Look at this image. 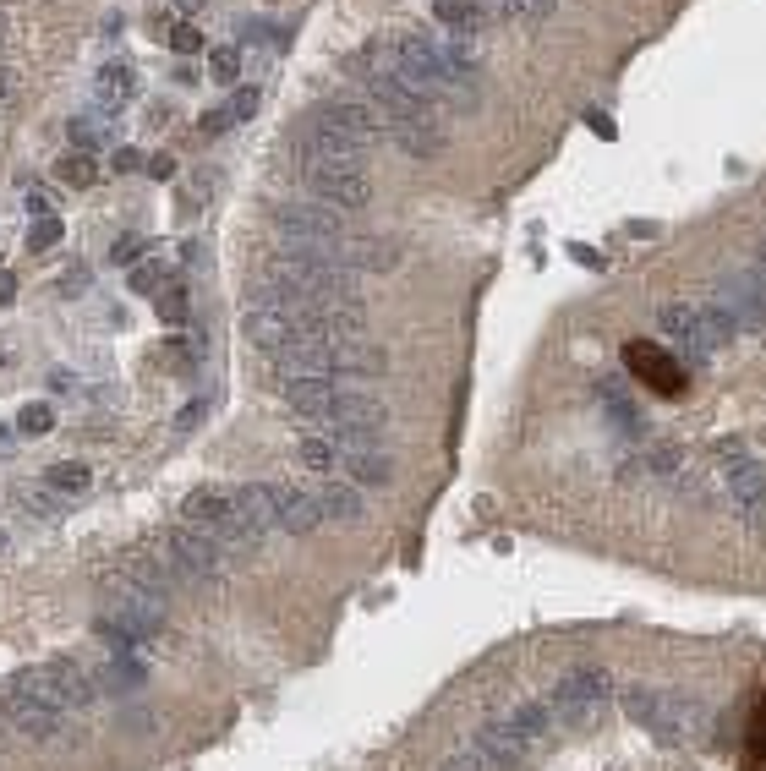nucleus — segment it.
I'll return each instance as SVG.
<instances>
[{
  "label": "nucleus",
  "mask_w": 766,
  "mask_h": 771,
  "mask_svg": "<svg viewBox=\"0 0 766 771\" xmlns=\"http://www.w3.org/2000/svg\"><path fill=\"white\" fill-rule=\"evenodd\" d=\"M55 241H61V219H55L50 208H44V214L28 225V247H33V252H50Z\"/></svg>",
  "instance_id": "31"
},
{
  "label": "nucleus",
  "mask_w": 766,
  "mask_h": 771,
  "mask_svg": "<svg viewBox=\"0 0 766 771\" xmlns=\"http://www.w3.org/2000/svg\"><path fill=\"white\" fill-rule=\"evenodd\" d=\"M165 558H170L181 586H208V580L225 575V547L208 531H197V525H176V531L165 536Z\"/></svg>",
  "instance_id": "3"
},
{
  "label": "nucleus",
  "mask_w": 766,
  "mask_h": 771,
  "mask_svg": "<svg viewBox=\"0 0 766 771\" xmlns=\"http://www.w3.org/2000/svg\"><path fill=\"white\" fill-rule=\"evenodd\" d=\"M99 137H104V126L94 121V115H77V121H72V143L77 148H94Z\"/></svg>",
  "instance_id": "35"
},
{
  "label": "nucleus",
  "mask_w": 766,
  "mask_h": 771,
  "mask_svg": "<svg viewBox=\"0 0 766 771\" xmlns=\"http://www.w3.org/2000/svg\"><path fill=\"white\" fill-rule=\"evenodd\" d=\"M11 296H17V279H11V274H6V268H0V307H6V301H11Z\"/></svg>",
  "instance_id": "45"
},
{
  "label": "nucleus",
  "mask_w": 766,
  "mask_h": 771,
  "mask_svg": "<svg viewBox=\"0 0 766 771\" xmlns=\"http://www.w3.org/2000/svg\"><path fill=\"white\" fill-rule=\"evenodd\" d=\"M44 482H50L55 493H77V498H83L88 493V465L61 460V465H50V471H44Z\"/></svg>",
  "instance_id": "27"
},
{
  "label": "nucleus",
  "mask_w": 766,
  "mask_h": 771,
  "mask_svg": "<svg viewBox=\"0 0 766 771\" xmlns=\"http://www.w3.org/2000/svg\"><path fill=\"white\" fill-rule=\"evenodd\" d=\"M307 192L318 197V203L351 214V208H362L367 197H373V181H367L362 165H307Z\"/></svg>",
  "instance_id": "6"
},
{
  "label": "nucleus",
  "mask_w": 766,
  "mask_h": 771,
  "mask_svg": "<svg viewBox=\"0 0 766 771\" xmlns=\"http://www.w3.org/2000/svg\"><path fill=\"white\" fill-rule=\"evenodd\" d=\"M197 6H203V0H176V11H181V17H192Z\"/></svg>",
  "instance_id": "46"
},
{
  "label": "nucleus",
  "mask_w": 766,
  "mask_h": 771,
  "mask_svg": "<svg viewBox=\"0 0 766 771\" xmlns=\"http://www.w3.org/2000/svg\"><path fill=\"white\" fill-rule=\"evenodd\" d=\"M50 427H55V411H50V405H22V416H17V432H22V438H44Z\"/></svg>",
  "instance_id": "32"
},
{
  "label": "nucleus",
  "mask_w": 766,
  "mask_h": 771,
  "mask_svg": "<svg viewBox=\"0 0 766 771\" xmlns=\"http://www.w3.org/2000/svg\"><path fill=\"white\" fill-rule=\"evenodd\" d=\"M94 93H99L104 110H121V104L137 93V72H132V66H104L99 83H94Z\"/></svg>",
  "instance_id": "25"
},
{
  "label": "nucleus",
  "mask_w": 766,
  "mask_h": 771,
  "mask_svg": "<svg viewBox=\"0 0 766 771\" xmlns=\"http://www.w3.org/2000/svg\"><path fill=\"white\" fill-rule=\"evenodd\" d=\"M717 307L739 323V329H761L766 323V279L761 274H734L717 285Z\"/></svg>",
  "instance_id": "10"
},
{
  "label": "nucleus",
  "mask_w": 766,
  "mask_h": 771,
  "mask_svg": "<svg viewBox=\"0 0 766 771\" xmlns=\"http://www.w3.org/2000/svg\"><path fill=\"white\" fill-rule=\"evenodd\" d=\"M148 175H154V181H165V175H176V159H170V154L148 159Z\"/></svg>",
  "instance_id": "43"
},
{
  "label": "nucleus",
  "mask_w": 766,
  "mask_h": 771,
  "mask_svg": "<svg viewBox=\"0 0 766 771\" xmlns=\"http://www.w3.org/2000/svg\"><path fill=\"white\" fill-rule=\"evenodd\" d=\"M608 695H613L608 668H575V673H564V679H559V689L548 695V706H553V717H559V722H591Z\"/></svg>",
  "instance_id": "4"
},
{
  "label": "nucleus",
  "mask_w": 766,
  "mask_h": 771,
  "mask_svg": "<svg viewBox=\"0 0 766 771\" xmlns=\"http://www.w3.org/2000/svg\"><path fill=\"white\" fill-rule=\"evenodd\" d=\"M187 290H176V285H170V290H159V318H165V323H187Z\"/></svg>",
  "instance_id": "33"
},
{
  "label": "nucleus",
  "mask_w": 766,
  "mask_h": 771,
  "mask_svg": "<svg viewBox=\"0 0 766 771\" xmlns=\"http://www.w3.org/2000/svg\"><path fill=\"white\" fill-rule=\"evenodd\" d=\"M0 706H6V722H11V733H22V739H39V744H50V739H66V728H72V711H61V706H44V700H28V695H0Z\"/></svg>",
  "instance_id": "9"
},
{
  "label": "nucleus",
  "mask_w": 766,
  "mask_h": 771,
  "mask_svg": "<svg viewBox=\"0 0 766 771\" xmlns=\"http://www.w3.org/2000/svg\"><path fill=\"white\" fill-rule=\"evenodd\" d=\"M340 471L351 487H389L394 482V460L383 454V443H362V449H334Z\"/></svg>",
  "instance_id": "13"
},
{
  "label": "nucleus",
  "mask_w": 766,
  "mask_h": 771,
  "mask_svg": "<svg viewBox=\"0 0 766 771\" xmlns=\"http://www.w3.org/2000/svg\"><path fill=\"white\" fill-rule=\"evenodd\" d=\"M274 525L290 536H312L323 525V509L312 493H301V487H274Z\"/></svg>",
  "instance_id": "14"
},
{
  "label": "nucleus",
  "mask_w": 766,
  "mask_h": 771,
  "mask_svg": "<svg viewBox=\"0 0 766 771\" xmlns=\"http://www.w3.org/2000/svg\"><path fill=\"white\" fill-rule=\"evenodd\" d=\"M383 367H389V350L367 345V334L362 340H334V372H362V378H373Z\"/></svg>",
  "instance_id": "20"
},
{
  "label": "nucleus",
  "mask_w": 766,
  "mask_h": 771,
  "mask_svg": "<svg viewBox=\"0 0 766 771\" xmlns=\"http://www.w3.org/2000/svg\"><path fill=\"white\" fill-rule=\"evenodd\" d=\"M230 504H236V514L252 525V531H269L274 525V487H263V482L230 487Z\"/></svg>",
  "instance_id": "22"
},
{
  "label": "nucleus",
  "mask_w": 766,
  "mask_h": 771,
  "mask_svg": "<svg viewBox=\"0 0 766 771\" xmlns=\"http://www.w3.org/2000/svg\"><path fill=\"white\" fill-rule=\"evenodd\" d=\"M630 367L641 372V378H652L663 394H679V367H673L668 356H657V350L646 345V340H635V345H630Z\"/></svg>",
  "instance_id": "24"
},
{
  "label": "nucleus",
  "mask_w": 766,
  "mask_h": 771,
  "mask_svg": "<svg viewBox=\"0 0 766 771\" xmlns=\"http://www.w3.org/2000/svg\"><path fill=\"white\" fill-rule=\"evenodd\" d=\"M307 121H323V126H340V132H351L356 143H373V137L389 132V121H383V110L367 93H334V99H323L318 110L307 115Z\"/></svg>",
  "instance_id": "5"
},
{
  "label": "nucleus",
  "mask_w": 766,
  "mask_h": 771,
  "mask_svg": "<svg viewBox=\"0 0 766 771\" xmlns=\"http://www.w3.org/2000/svg\"><path fill=\"white\" fill-rule=\"evenodd\" d=\"M203 416H208V400H192V405H187V411H181V416H176V432H192L197 422H203Z\"/></svg>",
  "instance_id": "39"
},
{
  "label": "nucleus",
  "mask_w": 766,
  "mask_h": 771,
  "mask_svg": "<svg viewBox=\"0 0 766 771\" xmlns=\"http://www.w3.org/2000/svg\"><path fill=\"white\" fill-rule=\"evenodd\" d=\"M241 334H247V345L252 350H263V356H280V350L290 345V334H296V323L285 318V312H274V307H252L247 318H241Z\"/></svg>",
  "instance_id": "15"
},
{
  "label": "nucleus",
  "mask_w": 766,
  "mask_h": 771,
  "mask_svg": "<svg viewBox=\"0 0 766 771\" xmlns=\"http://www.w3.org/2000/svg\"><path fill=\"white\" fill-rule=\"evenodd\" d=\"M761 279H766V247H761Z\"/></svg>",
  "instance_id": "49"
},
{
  "label": "nucleus",
  "mask_w": 766,
  "mask_h": 771,
  "mask_svg": "<svg viewBox=\"0 0 766 771\" xmlns=\"http://www.w3.org/2000/svg\"><path fill=\"white\" fill-rule=\"evenodd\" d=\"M137 252H143V241H137V236H121V241L110 247V263H132Z\"/></svg>",
  "instance_id": "40"
},
{
  "label": "nucleus",
  "mask_w": 766,
  "mask_h": 771,
  "mask_svg": "<svg viewBox=\"0 0 766 771\" xmlns=\"http://www.w3.org/2000/svg\"><path fill=\"white\" fill-rule=\"evenodd\" d=\"M55 175H61L66 186H77V192H83V186H94V181H99V170H94V159H88V154H66L61 165H55Z\"/></svg>",
  "instance_id": "29"
},
{
  "label": "nucleus",
  "mask_w": 766,
  "mask_h": 771,
  "mask_svg": "<svg viewBox=\"0 0 766 771\" xmlns=\"http://www.w3.org/2000/svg\"><path fill=\"white\" fill-rule=\"evenodd\" d=\"M159 274H165V257H154V263H143V268H132V290H159Z\"/></svg>",
  "instance_id": "36"
},
{
  "label": "nucleus",
  "mask_w": 766,
  "mask_h": 771,
  "mask_svg": "<svg viewBox=\"0 0 766 771\" xmlns=\"http://www.w3.org/2000/svg\"><path fill=\"white\" fill-rule=\"evenodd\" d=\"M301 465H307V471H334V465H340L334 438H301Z\"/></svg>",
  "instance_id": "30"
},
{
  "label": "nucleus",
  "mask_w": 766,
  "mask_h": 771,
  "mask_svg": "<svg viewBox=\"0 0 766 771\" xmlns=\"http://www.w3.org/2000/svg\"><path fill=\"white\" fill-rule=\"evenodd\" d=\"M301 165H367V143H356L340 126L307 121L301 126Z\"/></svg>",
  "instance_id": "8"
},
{
  "label": "nucleus",
  "mask_w": 766,
  "mask_h": 771,
  "mask_svg": "<svg viewBox=\"0 0 766 771\" xmlns=\"http://www.w3.org/2000/svg\"><path fill=\"white\" fill-rule=\"evenodd\" d=\"M389 427V405L367 389H340L329 405V432H356V438L378 443V432Z\"/></svg>",
  "instance_id": "7"
},
{
  "label": "nucleus",
  "mask_w": 766,
  "mask_h": 771,
  "mask_svg": "<svg viewBox=\"0 0 766 771\" xmlns=\"http://www.w3.org/2000/svg\"><path fill=\"white\" fill-rule=\"evenodd\" d=\"M208 77H214V83H241V50L236 44H219V50H208Z\"/></svg>",
  "instance_id": "28"
},
{
  "label": "nucleus",
  "mask_w": 766,
  "mask_h": 771,
  "mask_svg": "<svg viewBox=\"0 0 766 771\" xmlns=\"http://www.w3.org/2000/svg\"><path fill=\"white\" fill-rule=\"evenodd\" d=\"M230 121H236L230 110H208V115H203V132H208V137H219V132H230Z\"/></svg>",
  "instance_id": "41"
},
{
  "label": "nucleus",
  "mask_w": 766,
  "mask_h": 771,
  "mask_svg": "<svg viewBox=\"0 0 766 771\" xmlns=\"http://www.w3.org/2000/svg\"><path fill=\"white\" fill-rule=\"evenodd\" d=\"M471 744H477V750L487 755V761H493V771H515V766L526 761L531 750H537V744H531V739H526V733H520L509 717H504V722H493V728H482Z\"/></svg>",
  "instance_id": "12"
},
{
  "label": "nucleus",
  "mask_w": 766,
  "mask_h": 771,
  "mask_svg": "<svg viewBox=\"0 0 766 771\" xmlns=\"http://www.w3.org/2000/svg\"><path fill=\"white\" fill-rule=\"evenodd\" d=\"M230 115H236V121H252V115H258V88H241L236 104H230Z\"/></svg>",
  "instance_id": "38"
},
{
  "label": "nucleus",
  "mask_w": 766,
  "mask_h": 771,
  "mask_svg": "<svg viewBox=\"0 0 766 771\" xmlns=\"http://www.w3.org/2000/svg\"><path fill=\"white\" fill-rule=\"evenodd\" d=\"M624 711H630V722H641V728L652 733V739H663V744H684L690 739V722H701V711H695L690 700L663 695V689H646V684L624 689Z\"/></svg>",
  "instance_id": "2"
},
{
  "label": "nucleus",
  "mask_w": 766,
  "mask_h": 771,
  "mask_svg": "<svg viewBox=\"0 0 766 771\" xmlns=\"http://www.w3.org/2000/svg\"><path fill=\"white\" fill-rule=\"evenodd\" d=\"M143 679H148V673L137 668V662H126V651H121V657H115L94 684H99V689H110V695H132V689H143Z\"/></svg>",
  "instance_id": "26"
},
{
  "label": "nucleus",
  "mask_w": 766,
  "mask_h": 771,
  "mask_svg": "<svg viewBox=\"0 0 766 771\" xmlns=\"http://www.w3.org/2000/svg\"><path fill=\"white\" fill-rule=\"evenodd\" d=\"M6 695H28V700H44V706H61V711H88L99 700V684L72 657H55V662H39V668L11 673Z\"/></svg>",
  "instance_id": "1"
},
{
  "label": "nucleus",
  "mask_w": 766,
  "mask_h": 771,
  "mask_svg": "<svg viewBox=\"0 0 766 771\" xmlns=\"http://www.w3.org/2000/svg\"><path fill=\"white\" fill-rule=\"evenodd\" d=\"M340 263L345 268H373V274H383V268H394L400 257H394L389 241H378V236H345L340 241Z\"/></svg>",
  "instance_id": "21"
},
{
  "label": "nucleus",
  "mask_w": 766,
  "mask_h": 771,
  "mask_svg": "<svg viewBox=\"0 0 766 771\" xmlns=\"http://www.w3.org/2000/svg\"><path fill=\"white\" fill-rule=\"evenodd\" d=\"M318 509H323V520H340V525H356V520H367V504H362V487H351V482H323L318 493Z\"/></svg>",
  "instance_id": "19"
},
{
  "label": "nucleus",
  "mask_w": 766,
  "mask_h": 771,
  "mask_svg": "<svg viewBox=\"0 0 766 771\" xmlns=\"http://www.w3.org/2000/svg\"><path fill=\"white\" fill-rule=\"evenodd\" d=\"M597 405L608 411V422L619 427L624 438H646V432H652V427H646V416L635 411V400L624 394V383H619V378H602V383H597Z\"/></svg>",
  "instance_id": "17"
},
{
  "label": "nucleus",
  "mask_w": 766,
  "mask_h": 771,
  "mask_svg": "<svg viewBox=\"0 0 766 771\" xmlns=\"http://www.w3.org/2000/svg\"><path fill=\"white\" fill-rule=\"evenodd\" d=\"M143 165V154H137V148H115V170H137Z\"/></svg>",
  "instance_id": "44"
},
{
  "label": "nucleus",
  "mask_w": 766,
  "mask_h": 771,
  "mask_svg": "<svg viewBox=\"0 0 766 771\" xmlns=\"http://www.w3.org/2000/svg\"><path fill=\"white\" fill-rule=\"evenodd\" d=\"M22 504H28L33 514H55V509H61V504H55L50 493H28V498H22Z\"/></svg>",
  "instance_id": "42"
},
{
  "label": "nucleus",
  "mask_w": 766,
  "mask_h": 771,
  "mask_svg": "<svg viewBox=\"0 0 766 771\" xmlns=\"http://www.w3.org/2000/svg\"><path fill=\"white\" fill-rule=\"evenodd\" d=\"M389 137H394V143H400L411 159H433V154H444L449 126H444V115L427 104V110L411 115V121H389Z\"/></svg>",
  "instance_id": "11"
},
{
  "label": "nucleus",
  "mask_w": 766,
  "mask_h": 771,
  "mask_svg": "<svg viewBox=\"0 0 766 771\" xmlns=\"http://www.w3.org/2000/svg\"><path fill=\"white\" fill-rule=\"evenodd\" d=\"M657 329L663 334H673L684 350H695L701 356L706 350V329H701V307H684V301H668L663 312H657Z\"/></svg>",
  "instance_id": "18"
},
{
  "label": "nucleus",
  "mask_w": 766,
  "mask_h": 771,
  "mask_svg": "<svg viewBox=\"0 0 766 771\" xmlns=\"http://www.w3.org/2000/svg\"><path fill=\"white\" fill-rule=\"evenodd\" d=\"M11 728V722H6V706H0V733H6Z\"/></svg>",
  "instance_id": "48"
},
{
  "label": "nucleus",
  "mask_w": 766,
  "mask_h": 771,
  "mask_svg": "<svg viewBox=\"0 0 766 771\" xmlns=\"http://www.w3.org/2000/svg\"><path fill=\"white\" fill-rule=\"evenodd\" d=\"M121 575H126V580H137L143 591H154V597H165L170 586H181V580H176V569H170V558H143V553H137V558H126V564H121Z\"/></svg>",
  "instance_id": "23"
},
{
  "label": "nucleus",
  "mask_w": 766,
  "mask_h": 771,
  "mask_svg": "<svg viewBox=\"0 0 766 771\" xmlns=\"http://www.w3.org/2000/svg\"><path fill=\"white\" fill-rule=\"evenodd\" d=\"M0 33H6V22H0Z\"/></svg>",
  "instance_id": "50"
},
{
  "label": "nucleus",
  "mask_w": 766,
  "mask_h": 771,
  "mask_svg": "<svg viewBox=\"0 0 766 771\" xmlns=\"http://www.w3.org/2000/svg\"><path fill=\"white\" fill-rule=\"evenodd\" d=\"M170 44H176V55H192V50H203V33H197L192 22H181V28L170 33Z\"/></svg>",
  "instance_id": "37"
},
{
  "label": "nucleus",
  "mask_w": 766,
  "mask_h": 771,
  "mask_svg": "<svg viewBox=\"0 0 766 771\" xmlns=\"http://www.w3.org/2000/svg\"><path fill=\"white\" fill-rule=\"evenodd\" d=\"M285 383V405L296 416H312V422H329V405H334V394H340V383L334 378H280Z\"/></svg>",
  "instance_id": "16"
},
{
  "label": "nucleus",
  "mask_w": 766,
  "mask_h": 771,
  "mask_svg": "<svg viewBox=\"0 0 766 771\" xmlns=\"http://www.w3.org/2000/svg\"><path fill=\"white\" fill-rule=\"evenodd\" d=\"M11 99V83H6V72H0V104H6Z\"/></svg>",
  "instance_id": "47"
},
{
  "label": "nucleus",
  "mask_w": 766,
  "mask_h": 771,
  "mask_svg": "<svg viewBox=\"0 0 766 771\" xmlns=\"http://www.w3.org/2000/svg\"><path fill=\"white\" fill-rule=\"evenodd\" d=\"M438 771H493V761H487V755L477 750V744H471V750H460V755H449L444 766Z\"/></svg>",
  "instance_id": "34"
}]
</instances>
